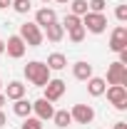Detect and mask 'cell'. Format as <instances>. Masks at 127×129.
Listing matches in <instances>:
<instances>
[{
  "label": "cell",
  "mask_w": 127,
  "mask_h": 129,
  "mask_svg": "<svg viewBox=\"0 0 127 129\" xmlns=\"http://www.w3.org/2000/svg\"><path fill=\"white\" fill-rule=\"evenodd\" d=\"M43 3H45V5H48V3H52V0H43Z\"/></svg>",
  "instance_id": "1f68e13d"
},
{
  "label": "cell",
  "mask_w": 127,
  "mask_h": 129,
  "mask_svg": "<svg viewBox=\"0 0 127 129\" xmlns=\"http://www.w3.org/2000/svg\"><path fill=\"white\" fill-rule=\"evenodd\" d=\"M25 50H28V45L23 42L20 35H10V37H8V42H5V52H8V57L20 60V57L25 55Z\"/></svg>",
  "instance_id": "52a82bcc"
},
{
  "label": "cell",
  "mask_w": 127,
  "mask_h": 129,
  "mask_svg": "<svg viewBox=\"0 0 127 129\" xmlns=\"http://www.w3.org/2000/svg\"><path fill=\"white\" fill-rule=\"evenodd\" d=\"M82 27L85 32H92V35H102L107 30V15L105 13H85L82 15Z\"/></svg>",
  "instance_id": "7a4b0ae2"
},
{
  "label": "cell",
  "mask_w": 127,
  "mask_h": 129,
  "mask_svg": "<svg viewBox=\"0 0 127 129\" xmlns=\"http://www.w3.org/2000/svg\"><path fill=\"white\" fill-rule=\"evenodd\" d=\"M105 8H107V0H90L87 3L90 13H105Z\"/></svg>",
  "instance_id": "603a6c76"
},
{
  "label": "cell",
  "mask_w": 127,
  "mask_h": 129,
  "mask_svg": "<svg viewBox=\"0 0 127 129\" xmlns=\"http://www.w3.org/2000/svg\"><path fill=\"white\" fill-rule=\"evenodd\" d=\"M70 117H72V122H77V124H90V122L95 119V109H92L90 104H75V107L70 109Z\"/></svg>",
  "instance_id": "8992f818"
},
{
  "label": "cell",
  "mask_w": 127,
  "mask_h": 129,
  "mask_svg": "<svg viewBox=\"0 0 127 129\" xmlns=\"http://www.w3.org/2000/svg\"><path fill=\"white\" fill-rule=\"evenodd\" d=\"M50 67V72H60V70H65L67 67V57H65L62 52H52L48 57V62H45Z\"/></svg>",
  "instance_id": "2e32d148"
},
{
  "label": "cell",
  "mask_w": 127,
  "mask_h": 129,
  "mask_svg": "<svg viewBox=\"0 0 127 129\" xmlns=\"http://www.w3.org/2000/svg\"><path fill=\"white\" fill-rule=\"evenodd\" d=\"M105 89H107V82L102 80V77H95V75H92V77L87 80V94L90 97H102Z\"/></svg>",
  "instance_id": "5bb4252c"
},
{
  "label": "cell",
  "mask_w": 127,
  "mask_h": 129,
  "mask_svg": "<svg viewBox=\"0 0 127 129\" xmlns=\"http://www.w3.org/2000/svg\"><path fill=\"white\" fill-rule=\"evenodd\" d=\"M20 37H23V42L28 45V47H40L43 45V30L35 25V22H23L20 25Z\"/></svg>",
  "instance_id": "3957f363"
},
{
  "label": "cell",
  "mask_w": 127,
  "mask_h": 129,
  "mask_svg": "<svg viewBox=\"0 0 127 129\" xmlns=\"http://www.w3.org/2000/svg\"><path fill=\"white\" fill-rule=\"evenodd\" d=\"M13 10H15L17 15H25V13H30V0H13V5H10Z\"/></svg>",
  "instance_id": "7402d4cb"
},
{
  "label": "cell",
  "mask_w": 127,
  "mask_h": 129,
  "mask_svg": "<svg viewBox=\"0 0 127 129\" xmlns=\"http://www.w3.org/2000/svg\"><path fill=\"white\" fill-rule=\"evenodd\" d=\"M55 3H62V5H67V3H70V0H55Z\"/></svg>",
  "instance_id": "4dcf8cb0"
},
{
  "label": "cell",
  "mask_w": 127,
  "mask_h": 129,
  "mask_svg": "<svg viewBox=\"0 0 127 129\" xmlns=\"http://www.w3.org/2000/svg\"><path fill=\"white\" fill-rule=\"evenodd\" d=\"M52 122H55L60 129H67L70 124H72V117H70V112H67V109H57V112L52 114Z\"/></svg>",
  "instance_id": "ac0fdd59"
},
{
  "label": "cell",
  "mask_w": 127,
  "mask_h": 129,
  "mask_svg": "<svg viewBox=\"0 0 127 129\" xmlns=\"http://www.w3.org/2000/svg\"><path fill=\"white\" fill-rule=\"evenodd\" d=\"M32 112H35V117L40 122H48V119H52V114H55V107H52V102H48L45 97H40V99L32 102Z\"/></svg>",
  "instance_id": "ba28073f"
},
{
  "label": "cell",
  "mask_w": 127,
  "mask_h": 129,
  "mask_svg": "<svg viewBox=\"0 0 127 129\" xmlns=\"http://www.w3.org/2000/svg\"><path fill=\"white\" fill-rule=\"evenodd\" d=\"M107 84H122V87H127V67L120 62H112L110 67H107Z\"/></svg>",
  "instance_id": "5b68a950"
},
{
  "label": "cell",
  "mask_w": 127,
  "mask_h": 129,
  "mask_svg": "<svg viewBox=\"0 0 127 129\" xmlns=\"http://www.w3.org/2000/svg\"><path fill=\"white\" fill-rule=\"evenodd\" d=\"M70 13L82 17L85 13H87V0H70Z\"/></svg>",
  "instance_id": "d6986e66"
},
{
  "label": "cell",
  "mask_w": 127,
  "mask_h": 129,
  "mask_svg": "<svg viewBox=\"0 0 127 129\" xmlns=\"http://www.w3.org/2000/svg\"><path fill=\"white\" fill-rule=\"evenodd\" d=\"M5 122H8V117H5V112L0 109V127H5Z\"/></svg>",
  "instance_id": "4316f807"
},
{
  "label": "cell",
  "mask_w": 127,
  "mask_h": 129,
  "mask_svg": "<svg viewBox=\"0 0 127 129\" xmlns=\"http://www.w3.org/2000/svg\"><path fill=\"white\" fill-rule=\"evenodd\" d=\"M43 89H45V99H48V102H57V99H60V97L65 94V89H67V84H65L62 80H50L48 84H45V87H43Z\"/></svg>",
  "instance_id": "9c48e42d"
},
{
  "label": "cell",
  "mask_w": 127,
  "mask_h": 129,
  "mask_svg": "<svg viewBox=\"0 0 127 129\" xmlns=\"http://www.w3.org/2000/svg\"><path fill=\"white\" fill-rule=\"evenodd\" d=\"M72 75H75V80L80 82H87L90 77H92V64L85 62V60H80V62L72 64Z\"/></svg>",
  "instance_id": "4fadbf2b"
},
{
  "label": "cell",
  "mask_w": 127,
  "mask_h": 129,
  "mask_svg": "<svg viewBox=\"0 0 127 129\" xmlns=\"http://www.w3.org/2000/svg\"><path fill=\"white\" fill-rule=\"evenodd\" d=\"M25 77H28V82L30 84H35V87H45L52 77H50V67L45 62H40V60H32V62L25 64Z\"/></svg>",
  "instance_id": "6da1fadb"
},
{
  "label": "cell",
  "mask_w": 127,
  "mask_h": 129,
  "mask_svg": "<svg viewBox=\"0 0 127 129\" xmlns=\"http://www.w3.org/2000/svg\"><path fill=\"white\" fill-rule=\"evenodd\" d=\"M13 112H15L17 117H23V119H25V117H30V114H32V102H28L25 97H23V99H15Z\"/></svg>",
  "instance_id": "e0dca14e"
},
{
  "label": "cell",
  "mask_w": 127,
  "mask_h": 129,
  "mask_svg": "<svg viewBox=\"0 0 127 129\" xmlns=\"http://www.w3.org/2000/svg\"><path fill=\"white\" fill-rule=\"evenodd\" d=\"M60 25H62L65 32H67V30H72V27H80V25H82V20H80L77 15H72V13H70V15H65V20L60 22Z\"/></svg>",
  "instance_id": "ffe728a7"
},
{
  "label": "cell",
  "mask_w": 127,
  "mask_h": 129,
  "mask_svg": "<svg viewBox=\"0 0 127 129\" xmlns=\"http://www.w3.org/2000/svg\"><path fill=\"white\" fill-rule=\"evenodd\" d=\"M10 5H13V0H0V10H8Z\"/></svg>",
  "instance_id": "484cf974"
},
{
  "label": "cell",
  "mask_w": 127,
  "mask_h": 129,
  "mask_svg": "<svg viewBox=\"0 0 127 129\" xmlns=\"http://www.w3.org/2000/svg\"><path fill=\"white\" fill-rule=\"evenodd\" d=\"M127 47V27L125 25H117L110 35V50L112 52H120V50Z\"/></svg>",
  "instance_id": "30bf717a"
},
{
  "label": "cell",
  "mask_w": 127,
  "mask_h": 129,
  "mask_svg": "<svg viewBox=\"0 0 127 129\" xmlns=\"http://www.w3.org/2000/svg\"><path fill=\"white\" fill-rule=\"evenodd\" d=\"M112 129H127V124H125V122H117V124H115Z\"/></svg>",
  "instance_id": "83f0119b"
},
{
  "label": "cell",
  "mask_w": 127,
  "mask_h": 129,
  "mask_svg": "<svg viewBox=\"0 0 127 129\" xmlns=\"http://www.w3.org/2000/svg\"><path fill=\"white\" fill-rule=\"evenodd\" d=\"M115 17H117L120 22H127V5H117V8H115Z\"/></svg>",
  "instance_id": "d4e9b609"
},
{
  "label": "cell",
  "mask_w": 127,
  "mask_h": 129,
  "mask_svg": "<svg viewBox=\"0 0 127 129\" xmlns=\"http://www.w3.org/2000/svg\"><path fill=\"white\" fill-rule=\"evenodd\" d=\"M0 92H3V80H0Z\"/></svg>",
  "instance_id": "d6a6232c"
},
{
  "label": "cell",
  "mask_w": 127,
  "mask_h": 129,
  "mask_svg": "<svg viewBox=\"0 0 127 129\" xmlns=\"http://www.w3.org/2000/svg\"><path fill=\"white\" fill-rule=\"evenodd\" d=\"M5 102H8V99H5V94H3V92H0V109H3V104H5Z\"/></svg>",
  "instance_id": "f1b7e54d"
},
{
  "label": "cell",
  "mask_w": 127,
  "mask_h": 129,
  "mask_svg": "<svg viewBox=\"0 0 127 129\" xmlns=\"http://www.w3.org/2000/svg\"><path fill=\"white\" fill-rule=\"evenodd\" d=\"M52 22H57V13H55L52 8L45 5V8H40V10L35 13V25H37V27H43V30H45V27L52 25Z\"/></svg>",
  "instance_id": "8fae6325"
},
{
  "label": "cell",
  "mask_w": 127,
  "mask_h": 129,
  "mask_svg": "<svg viewBox=\"0 0 127 129\" xmlns=\"http://www.w3.org/2000/svg\"><path fill=\"white\" fill-rule=\"evenodd\" d=\"M20 129H43V122L37 117H25V122H23Z\"/></svg>",
  "instance_id": "cb8c5ba5"
},
{
  "label": "cell",
  "mask_w": 127,
  "mask_h": 129,
  "mask_svg": "<svg viewBox=\"0 0 127 129\" xmlns=\"http://www.w3.org/2000/svg\"><path fill=\"white\" fill-rule=\"evenodd\" d=\"M105 94H107V99L115 104V109H120V112L127 109V87H122V84H110V87L105 89Z\"/></svg>",
  "instance_id": "277c9868"
},
{
  "label": "cell",
  "mask_w": 127,
  "mask_h": 129,
  "mask_svg": "<svg viewBox=\"0 0 127 129\" xmlns=\"http://www.w3.org/2000/svg\"><path fill=\"white\" fill-rule=\"evenodd\" d=\"M43 37H48L50 42H60V40L65 37V27L60 25V22H52V25H48V27H45Z\"/></svg>",
  "instance_id": "9a60e30c"
},
{
  "label": "cell",
  "mask_w": 127,
  "mask_h": 129,
  "mask_svg": "<svg viewBox=\"0 0 127 129\" xmlns=\"http://www.w3.org/2000/svg\"><path fill=\"white\" fill-rule=\"evenodd\" d=\"M3 52H5V42L0 40V55H3Z\"/></svg>",
  "instance_id": "f546056e"
},
{
  "label": "cell",
  "mask_w": 127,
  "mask_h": 129,
  "mask_svg": "<svg viewBox=\"0 0 127 129\" xmlns=\"http://www.w3.org/2000/svg\"><path fill=\"white\" fill-rule=\"evenodd\" d=\"M67 37H70V42L80 45V42L85 40V27L80 25V27H72V30H67Z\"/></svg>",
  "instance_id": "44dd1931"
},
{
  "label": "cell",
  "mask_w": 127,
  "mask_h": 129,
  "mask_svg": "<svg viewBox=\"0 0 127 129\" xmlns=\"http://www.w3.org/2000/svg\"><path fill=\"white\" fill-rule=\"evenodd\" d=\"M25 92H28V87H25L23 82L13 80V82H8V87H5V92H3V94H5V99H13V102H15V99H23Z\"/></svg>",
  "instance_id": "7c38bea8"
}]
</instances>
